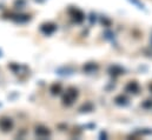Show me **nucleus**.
<instances>
[{"mask_svg": "<svg viewBox=\"0 0 152 140\" xmlns=\"http://www.w3.org/2000/svg\"><path fill=\"white\" fill-rule=\"evenodd\" d=\"M77 96H78V92H77L76 88H69L67 90V92L65 93V96L63 97V101H64V104L67 106L72 105L73 104V101L76 100Z\"/></svg>", "mask_w": 152, "mask_h": 140, "instance_id": "nucleus-1", "label": "nucleus"}, {"mask_svg": "<svg viewBox=\"0 0 152 140\" xmlns=\"http://www.w3.org/2000/svg\"><path fill=\"white\" fill-rule=\"evenodd\" d=\"M12 127H13V121H12V119H10V118H1V119H0V128H1L4 132L11 131Z\"/></svg>", "mask_w": 152, "mask_h": 140, "instance_id": "nucleus-2", "label": "nucleus"}, {"mask_svg": "<svg viewBox=\"0 0 152 140\" xmlns=\"http://www.w3.org/2000/svg\"><path fill=\"white\" fill-rule=\"evenodd\" d=\"M56 30H57V26H56L54 24H51V23H48V24H44V25H41V27H40V31L46 35L52 34Z\"/></svg>", "mask_w": 152, "mask_h": 140, "instance_id": "nucleus-3", "label": "nucleus"}, {"mask_svg": "<svg viewBox=\"0 0 152 140\" xmlns=\"http://www.w3.org/2000/svg\"><path fill=\"white\" fill-rule=\"evenodd\" d=\"M71 15H72V18L75 19V21L76 23H81L84 19H85V15H84V13L81 12V11H79V9H72L71 11Z\"/></svg>", "mask_w": 152, "mask_h": 140, "instance_id": "nucleus-4", "label": "nucleus"}, {"mask_svg": "<svg viewBox=\"0 0 152 140\" xmlns=\"http://www.w3.org/2000/svg\"><path fill=\"white\" fill-rule=\"evenodd\" d=\"M36 134L38 136L39 138H47V137H50L51 133H50L48 128H46L44 126H38L36 128Z\"/></svg>", "mask_w": 152, "mask_h": 140, "instance_id": "nucleus-5", "label": "nucleus"}, {"mask_svg": "<svg viewBox=\"0 0 152 140\" xmlns=\"http://www.w3.org/2000/svg\"><path fill=\"white\" fill-rule=\"evenodd\" d=\"M126 92H130V93H138L139 91V85L136 82V81H131L126 85Z\"/></svg>", "mask_w": 152, "mask_h": 140, "instance_id": "nucleus-6", "label": "nucleus"}, {"mask_svg": "<svg viewBox=\"0 0 152 140\" xmlns=\"http://www.w3.org/2000/svg\"><path fill=\"white\" fill-rule=\"evenodd\" d=\"M60 91H61V86H60L59 84H54V85H52V87H51V92H52L53 94H58V93H60Z\"/></svg>", "mask_w": 152, "mask_h": 140, "instance_id": "nucleus-7", "label": "nucleus"}, {"mask_svg": "<svg viewBox=\"0 0 152 140\" xmlns=\"http://www.w3.org/2000/svg\"><path fill=\"white\" fill-rule=\"evenodd\" d=\"M115 101H117V104H120V105H126L127 104V99L125 97H123V96L117 97L115 98Z\"/></svg>", "mask_w": 152, "mask_h": 140, "instance_id": "nucleus-8", "label": "nucleus"}, {"mask_svg": "<svg viewBox=\"0 0 152 140\" xmlns=\"http://www.w3.org/2000/svg\"><path fill=\"white\" fill-rule=\"evenodd\" d=\"M129 1H130V2H132L134 6H137L139 9H143V11H145V6H144V5H143V4H142L139 0H129Z\"/></svg>", "mask_w": 152, "mask_h": 140, "instance_id": "nucleus-9", "label": "nucleus"}, {"mask_svg": "<svg viewBox=\"0 0 152 140\" xmlns=\"http://www.w3.org/2000/svg\"><path fill=\"white\" fill-rule=\"evenodd\" d=\"M94 70H97V66L93 64H88V65L84 66V71H86V72H93Z\"/></svg>", "mask_w": 152, "mask_h": 140, "instance_id": "nucleus-10", "label": "nucleus"}, {"mask_svg": "<svg viewBox=\"0 0 152 140\" xmlns=\"http://www.w3.org/2000/svg\"><path fill=\"white\" fill-rule=\"evenodd\" d=\"M151 45H152V35H151Z\"/></svg>", "mask_w": 152, "mask_h": 140, "instance_id": "nucleus-11", "label": "nucleus"}]
</instances>
